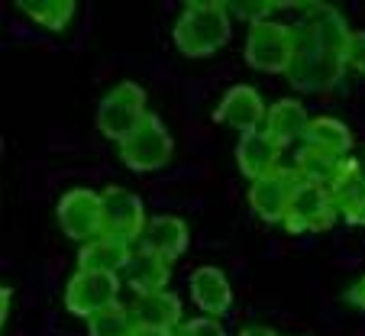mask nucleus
Masks as SVG:
<instances>
[{
	"mask_svg": "<svg viewBox=\"0 0 365 336\" xmlns=\"http://www.w3.org/2000/svg\"><path fill=\"white\" fill-rule=\"evenodd\" d=\"M187 291H191V301L197 304V310H204V317H217L220 320L233 307V285L214 265L194 268L191 278H187Z\"/></svg>",
	"mask_w": 365,
	"mask_h": 336,
	"instance_id": "nucleus-14",
	"label": "nucleus"
},
{
	"mask_svg": "<svg viewBox=\"0 0 365 336\" xmlns=\"http://www.w3.org/2000/svg\"><path fill=\"white\" fill-rule=\"evenodd\" d=\"M145 227V210L143 200L133 191L120 185H110L101 191V236H113V240L136 246Z\"/></svg>",
	"mask_w": 365,
	"mask_h": 336,
	"instance_id": "nucleus-6",
	"label": "nucleus"
},
{
	"mask_svg": "<svg viewBox=\"0 0 365 336\" xmlns=\"http://www.w3.org/2000/svg\"><path fill=\"white\" fill-rule=\"evenodd\" d=\"M88 333L91 336H130L133 333L130 307H123L120 301H113L110 307L91 314L88 317Z\"/></svg>",
	"mask_w": 365,
	"mask_h": 336,
	"instance_id": "nucleus-23",
	"label": "nucleus"
},
{
	"mask_svg": "<svg viewBox=\"0 0 365 336\" xmlns=\"http://www.w3.org/2000/svg\"><path fill=\"white\" fill-rule=\"evenodd\" d=\"M301 20L291 26V62L284 78L304 94H327L346 75L349 23L330 4H301Z\"/></svg>",
	"mask_w": 365,
	"mask_h": 336,
	"instance_id": "nucleus-1",
	"label": "nucleus"
},
{
	"mask_svg": "<svg viewBox=\"0 0 365 336\" xmlns=\"http://www.w3.org/2000/svg\"><path fill=\"white\" fill-rule=\"evenodd\" d=\"M130 336H175V330H145V327H133Z\"/></svg>",
	"mask_w": 365,
	"mask_h": 336,
	"instance_id": "nucleus-29",
	"label": "nucleus"
},
{
	"mask_svg": "<svg viewBox=\"0 0 365 336\" xmlns=\"http://www.w3.org/2000/svg\"><path fill=\"white\" fill-rule=\"evenodd\" d=\"M133 327L145 330H178L181 327V301L172 291H155V295H139L130 304Z\"/></svg>",
	"mask_w": 365,
	"mask_h": 336,
	"instance_id": "nucleus-18",
	"label": "nucleus"
},
{
	"mask_svg": "<svg viewBox=\"0 0 365 336\" xmlns=\"http://www.w3.org/2000/svg\"><path fill=\"white\" fill-rule=\"evenodd\" d=\"M282 152L284 149L265 130H249L236 143V165H240V172L249 181H255V178H262V175L275 172L278 165H282Z\"/></svg>",
	"mask_w": 365,
	"mask_h": 336,
	"instance_id": "nucleus-15",
	"label": "nucleus"
},
{
	"mask_svg": "<svg viewBox=\"0 0 365 336\" xmlns=\"http://www.w3.org/2000/svg\"><path fill=\"white\" fill-rule=\"evenodd\" d=\"M282 223L288 233H324V230H330L336 223V207L330 200V191L317 185H297Z\"/></svg>",
	"mask_w": 365,
	"mask_h": 336,
	"instance_id": "nucleus-8",
	"label": "nucleus"
},
{
	"mask_svg": "<svg viewBox=\"0 0 365 336\" xmlns=\"http://www.w3.org/2000/svg\"><path fill=\"white\" fill-rule=\"evenodd\" d=\"M265 101L262 94L249 84H233L227 94L220 97L214 110V120L230 130H240V133H249V130H262L265 123Z\"/></svg>",
	"mask_w": 365,
	"mask_h": 336,
	"instance_id": "nucleus-12",
	"label": "nucleus"
},
{
	"mask_svg": "<svg viewBox=\"0 0 365 336\" xmlns=\"http://www.w3.org/2000/svg\"><path fill=\"white\" fill-rule=\"evenodd\" d=\"M187 243H191V233H187V223L181 217H172V213H159V217L145 220L143 236H139L136 246L145 249V253L159 255L172 265L175 259L187 253Z\"/></svg>",
	"mask_w": 365,
	"mask_h": 336,
	"instance_id": "nucleus-13",
	"label": "nucleus"
},
{
	"mask_svg": "<svg viewBox=\"0 0 365 336\" xmlns=\"http://www.w3.org/2000/svg\"><path fill=\"white\" fill-rule=\"evenodd\" d=\"M58 227L68 240L75 243H91L101 236V194L91 188H71L58 200Z\"/></svg>",
	"mask_w": 365,
	"mask_h": 336,
	"instance_id": "nucleus-9",
	"label": "nucleus"
},
{
	"mask_svg": "<svg viewBox=\"0 0 365 336\" xmlns=\"http://www.w3.org/2000/svg\"><path fill=\"white\" fill-rule=\"evenodd\" d=\"M175 156V139L165 130L162 117L145 113V120L120 143V158L133 172H159L172 162Z\"/></svg>",
	"mask_w": 365,
	"mask_h": 336,
	"instance_id": "nucleus-3",
	"label": "nucleus"
},
{
	"mask_svg": "<svg viewBox=\"0 0 365 336\" xmlns=\"http://www.w3.org/2000/svg\"><path fill=\"white\" fill-rule=\"evenodd\" d=\"M16 10L23 16H29L36 26L48 29V33H62L71 23V16H75L71 0H23V4H16Z\"/></svg>",
	"mask_w": 365,
	"mask_h": 336,
	"instance_id": "nucleus-22",
	"label": "nucleus"
},
{
	"mask_svg": "<svg viewBox=\"0 0 365 336\" xmlns=\"http://www.w3.org/2000/svg\"><path fill=\"white\" fill-rule=\"evenodd\" d=\"M120 295V278L117 275H103V272H81L78 268L75 275L65 285V307L75 317H84L88 320L91 314L110 307Z\"/></svg>",
	"mask_w": 365,
	"mask_h": 336,
	"instance_id": "nucleus-10",
	"label": "nucleus"
},
{
	"mask_svg": "<svg viewBox=\"0 0 365 336\" xmlns=\"http://www.w3.org/2000/svg\"><path fill=\"white\" fill-rule=\"evenodd\" d=\"M327 191L336 207V217H343L349 227H365V172L356 158L346 156L339 162V172Z\"/></svg>",
	"mask_w": 365,
	"mask_h": 336,
	"instance_id": "nucleus-11",
	"label": "nucleus"
},
{
	"mask_svg": "<svg viewBox=\"0 0 365 336\" xmlns=\"http://www.w3.org/2000/svg\"><path fill=\"white\" fill-rule=\"evenodd\" d=\"M10 288L7 285H0V327H4V320H7V310H10Z\"/></svg>",
	"mask_w": 365,
	"mask_h": 336,
	"instance_id": "nucleus-28",
	"label": "nucleus"
},
{
	"mask_svg": "<svg viewBox=\"0 0 365 336\" xmlns=\"http://www.w3.org/2000/svg\"><path fill=\"white\" fill-rule=\"evenodd\" d=\"M297 185H301V178H297L294 168L291 165H278L275 172L249 181V207L265 223H282Z\"/></svg>",
	"mask_w": 365,
	"mask_h": 336,
	"instance_id": "nucleus-7",
	"label": "nucleus"
},
{
	"mask_svg": "<svg viewBox=\"0 0 365 336\" xmlns=\"http://www.w3.org/2000/svg\"><path fill=\"white\" fill-rule=\"evenodd\" d=\"M346 68L365 75V29L349 36V46H346Z\"/></svg>",
	"mask_w": 365,
	"mask_h": 336,
	"instance_id": "nucleus-25",
	"label": "nucleus"
},
{
	"mask_svg": "<svg viewBox=\"0 0 365 336\" xmlns=\"http://www.w3.org/2000/svg\"><path fill=\"white\" fill-rule=\"evenodd\" d=\"M133 249L136 246H126V243L113 240V236H97V240H91L81 246V253H78V268H81V272L117 275L120 278V272L126 268Z\"/></svg>",
	"mask_w": 365,
	"mask_h": 336,
	"instance_id": "nucleus-19",
	"label": "nucleus"
},
{
	"mask_svg": "<svg viewBox=\"0 0 365 336\" xmlns=\"http://www.w3.org/2000/svg\"><path fill=\"white\" fill-rule=\"evenodd\" d=\"M181 336H227V330H223V323L217 320V317H191V320H185L178 327Z\"/></svg>",
	"mask_w": 365,
	"mask_h": 336,
	"instance_id": "nucleus-24",
	"label": "nucleus"
},
{
	"mask_svg": "<svg viewBox=\"0 0 365 336\" xmlns=\"http://www.w3.org/2000/svg\"><path fill=\"white\" fill-rule=\"evenodd\" d=\"M240 336H278L272 327H262V323H249V327L240 330Z\"/></svg>",
	"mask_w": 365,
	"mask_h": 336,
	"instance_id": "nucleus-27",
	"label": "nucleus"
},
{
	"mask_svg": "<svg viewBox=\"0 0 365 336\" xmlns=\"http://www.w3.org/2000/svg\"><path fill=\"white\" fill-rule=\"evenodd\" d=\"M304 146L333 158H346L352 152V133L336 117H314L304 130Z\"/></svg>",
	"mask_w": 365,
	"mask_h": 336,
	"instance_id": "nucleus-20",
	"label": "nucleus"
},
{
	"mask_svg": "<svg viewBox=\"0 0 365 336\" xmlns=\"http://www.w3.org/2000/svg\"><path fill=\"white\" fill-rule=\"evenodd\" d=\"M168 278H172V265H168L165 259H159V255L145 253V249H133L130 262H126V268L120 272V285H130L133 291L139 295H155V291H165Z\"/></svg>",
	"mask_w": 365,
	"mask_h": 336,
	"instance_id": "nucleus-16",
	"label": "nucleus"
},
{
	"mask_svg": "<svg viewBox=\"0 0 365 336\" xmlns=\"http://www.w3.org/2000/svg\"><path fill=\"white\" fill-rule=\"evenodd\" d=\"M145 91L136 81H120L97 103V130L113 143H123L145 120Z\"/></svg>",
	"mask_w": 365,
	"mask_h": 336,
	"instance_id": "nucleus-4",
	"label": "nucleus"
},
{
	"mask_svg": "<svg viewBox=\"0 0 365 336\" xmlns=\"http://www.w3.org/2000/svg\"><path fill=\"white\" fill-rule=\"evenodd\" d=\"M339 162H343V158H333V156H324V152H317V149H307V146H301L291 168L297 172L301 185L330 188L333 178H336V172H339Z\"/></svg>",
	"mask_w": 365,
	"mask_h": 336,
	"instance_id": "nucleus-21",
	"label": "nucleus"
},
{
	"mask_svg": "<svg viewBox=\"0 0 365 336\" xmlns=\"http://www.w3.org/2000/svg\"><path fill=\"white\" fill-rule=\"evenodd\" d=\"M246 62L255 71H265V75H284L291 62V26L278 20L249 23Z\"/></svg>",
	"mask_w": 365,
	"mask_h": 336,
	"instance_id": "nucleus-5",
	"label": "nucleus"
},
{
	"mask_svg": "<svg viewBox=\"0 0 365 336\" xmlns=\"http://www.w3.org/2000/svg\"><path fill=\"white\" fill-rule=\"evenodd\" d=\"M233 36V20H230L227 4L220 0H191L175 20V46L185 58H207L217 55Z\"/></svg>",
	"mask_w": 365,
	"mask_h": 336,
	"instance_id": "nucleus-2",
	"label": "nucleus"
},
{
	"mask_svg": "<svg viewBox=\"0 0 365 336\" xmlns=\"http://www.w3.org/2000/svg\"><path fill=\"white\" fill-rule=\"evenodd\" d=\"M346 301H349V304H356V307H362V310H365V275H362V278H359L356 285H352L349 291H346Z\"/></svg>",
	"mask_w": 365,
	"mask_h": 336,
	"instance_id": "nucleus-26",
	"label": "nucleus"
},
{
	"mask_svg": "<svg viewBox=\"0 0 365 336\" xmlns=\"http://www.w3.org/2000/svg\"><path fill=\"white\" fill-rule=\"evenodd\" d=\"M175 336H181V333H178V330H175Z\"/></svg>",
	"mask_w": 365,
	"mask_h": 336,
	"instance_id": "nucleus-30",
	"label": "nucleus"
},
{
	"mask_svg": "<svg viewBox=\"0 0 365 336\" xmlns=\"http://www.w3.org/2000/svg\"><path fill=\"white\" fill-rule=\"evenodd\" d=\"M307 123H310L307 107H304L301 101H294V97H282V101H275L269 110H265L262 130L269 133L282 149H288V146H294L297 139H304Z\"/></svg>",
	"mask_w": 365,
	"mask_h": 336,
	"instance_id": "nucleus-17",
	"label": "nucleus"
}]
</instances>
